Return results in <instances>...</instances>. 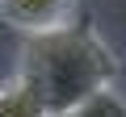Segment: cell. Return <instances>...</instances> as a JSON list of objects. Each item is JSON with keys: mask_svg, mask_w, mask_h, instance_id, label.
<instances>
[{"mask_svg": "<svg viewBox=\"0 0 126 117\" xmlns=\"http://www.w3.org/2000/svg\"><path fill=\"white\" fill-rule=\"evenodd\" d=\"M80 0H0V17L21 34H50L76 21Z\"/></svg>", "mask_w": 126, "mask_h": 117, "instance_id": "2", "label": "cell"}, {"mask_svg": "<svg viewBox=\"0 0 126 117\" xmlns=\"http://www.w3.org/2000/svg\"><path fill=\"white\" fill-rule=\"evenodd\" d=\"M0 117H46V105L38 100L25 75L0 80Z\"/></svg>", "mask_w": 126, "mask_h": 117, "instance_id": "3", "label": "cell"}, {"mask_svg": "<svg viewBox=\"0 0 126 117\" xmlns=\"http://www.w3.org/2000/svg\"><path fill=\"white\" fill-rule=\"evenodd\" d=\"M46 117H126V100L109 84V88H101V92H93V96H84V100H76L67 109H59V113H46Z\"/></svg>", "mask_w": 126, "mask_h": 117, "instance_id": "4", "label": "cell"}, {"mask_svg": "<svg viewBox=\"0 0 126 117\" xmlns=\"http://www.w3.org/2000/svg\"><path fill=\"white\" fill-rule=\"evenodd\" d=\"M46 113H59L118 80L113 50L88 29V25H63L50 34H30V46L21 54V71Z\"/></svg>", "mask_w": 126, "mask_h": 117, "instance_id": "1", "label": "cell"}]
</instances>
